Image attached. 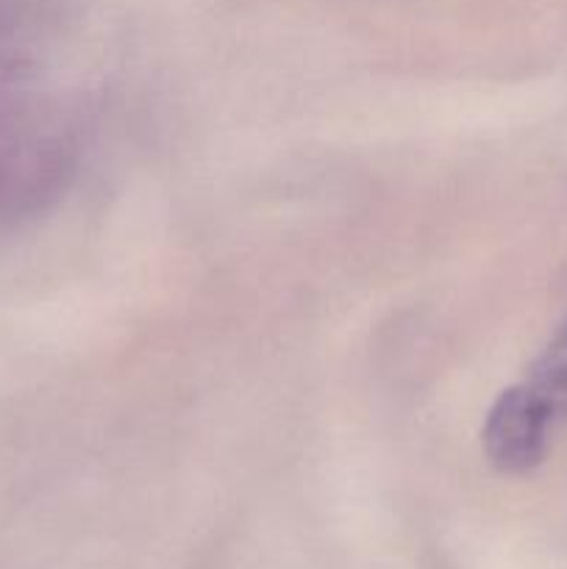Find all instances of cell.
<instances>
[{
	"label": "cell",
	"instance_id": "cell-2",
	"mask_svg": "<svg viewBox=\"0 0 567 569\" xmlns=\"http://www.w3.org/2000/svg\"><path fill=\"white\" fill-rule=\"evenodd\" d=\"M556 342H559L561 348H567V322H565V328L559 331V337H556Z\"/></svg>",
	"mask_w": 567,
	"mask_h": 569
},
{
	"label": "cell",
	"instance_id": "cell-1",
	"mask_svg": "<svg viewBox=\"0 0 567 569\" xmlns=\"http://www.w3.org/2000/svg\"><path fill=\"white\" fill-rule=\"evenodd\" d=\"M559 420L528 383H517L489 409L484 422V453L495 470L506 476H526L543 465L548 442Z\"/></svg>",
	"mask_w": 567,
	"mask_h": 569
}]
</instances>
